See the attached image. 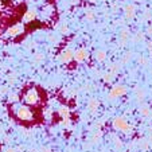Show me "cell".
I'll return each mask as SVG.
<instances>
[{"instance_id":"9","label":"cell","mask_w":152,"mask_h":152,"mask_svg":"<svg viewBox=\"0 0 152 152\" xmlns=\"http://www.w3.org/2000/svg\"><path fill=\"white\" fill-rule=\"evenodd\" d=\"M88 57H89V53H88V50L86 49H78L74 51V59L75 62H83L85 59H88Z\"/></svg>"},{"instance_id":"5","label":"cell","mask_w":152,"mask_h":152,"mask_svg":"<svg viewBox=\"0 0 152 152\" xmlns=\"http://www.w3.org/2000/svg\"><path fill=\"white\" fill-rule=\"evenodd\" d=\"M58 59H59L62 63H69L70 61L74 59V50L70 49V47L69 49H66V50H63V51L59 54Z\"/></svg>"},{"instance_id":"27","label":"cell","mask_w":152,"mask_h":152,"mask_svg":"<svg viewBox=\"0 0 152 152\" xmlns=\"http://www.w3.org/2000/svg\"><path fill=\"white\" fill-rule=\"evenodd\" d=\"M49 40H50V42H58V37H57V35H53V34H50L49 35Z\"/></svg>"},{"instance_id":"18","label":"cell","mask_w":152,"mask_h":152,"mask_svg":"<svg viewBox=\"0 0 152 152\" xmlns=\"http://www.w3.org/2000/svg\"><path fill=\"white\" fill-rule=\"evenodd\" d=\"M137 144H139V148L144 149V151H145V149H148V147H149V141L147 140V139H140Z\"/></svg>"},{"instance_id":"8","label":"cell","mask_w":152,"mask_h":152,"mask_svg":"<svg viewBox=\"0 0 152 152\" xmlns=\"http://www.w3.org/2000/svg\"><path fill=\"white\" fill-rule=\"evenodd\" d=\"M124 15H125V18L128 20L133 19L136 15V6L133 3H128L124 6Z\"/></svg>"},{"instance_id":"23","label":"cell","mask_w":152,"mask_h":152,"mask_svg":"<svg viewBox=\"0 0 152 152\" xmlns=\"http://www.w3.org/2000/svg\"><path fill=\"white\" fill-rule=\"evenodd\" d=\"M137 62L140 63V66H148V59L145 57H143V55L137 57Z\"/></svg>"},{"instance_id":"16","label":"cell","mask_w":152,"mask_h":152,"mask_svg":"<svg viewBox=\"0 0 152 152\" xmlns=\"http://www.w3.org/2000/svg\"><path fill=\"white\" fill-rule=\"evenodd\" d=\"M101 137H102V131H94V133L92 135V137H90V141H92V144H97L100 143Z\"/></svg>"},{"instance_id":"12","label":"cell","mask_w":152,"mask_h":152,"mask_svg":"<svg viewBox=\"0 0 152 152\" xmlns=\"http://www.w3.org/2000/svg\"><path fill=\"white\" fill-rule=\"evenodd\" d=\"M135 98L140 102V101H144V98H145V92H144L143 88H140V86H137L135 89Z\"/></svg>"},{"instance_id":"31","label":"cell","mask_w":152,"mask_h":152,"mask_svg":"<svg viewBox=\"0 0 152 152\" xmlns=\"http://www.w3.org/2000/svg\"><path fill=\"white\" fill-rule=\"evenodd\" d=\"M147 49H148V50H152V42H148V43H147Z\"/></svg>"},{"instance_id":"10","label":"cell","mask_w":152,"mask_h":152,"mask_svg":"<svg viewBox=\"0 0 152 152\" xmlns=\"http://www.w3.org/2000/svg\"><path fill=\"white\" fill-rule=\"evenodd\" d=\"M98 108H100V101H98V98H96V97L89 98V101H88V110H89L90 113H96L98 110Z\"/></svg>"},{"instance_id":"15","label":"cell","mask_w":152,"mask_h":152,"mask_svg":"<svg viewBox=\"0 0 152 152\" xmlns=\"http://www.w3.org/2000/svg\"><path fill=\"white\" fill-rule=\"evenodd\" d=\"M58 115L62 117V120H67L70 116V110L67 109L66 106H61L59 109H58Z\"/></svg>"},{"instance_id":"34","label":"cell","mask_w":152,"mask_h":152,"mask_svg":"<svg viewBox=\"0 0 152 152\" xmlns=\"http://www.w3.org/2000/svg\"><path fill=\"white\" fill-rule=\"evenodd\" d=\"M98 152H105V151H98Z\"/></svg>"},{"instance_id":"26","label":"cell","mask_w":152,"mask_h":152,"mask_svg":"<svg viewBox=\"0 0 152 152\" xmlns=\"http://www.w3.org/2000/svg\"><path fill=\"white\" fill-rule=\"evenodd\" d=\"M115 148L116 149H121V148H123V141H121V139L115 137Z\"/></svg>"},{"instance_id":"33","label":"cell","mask_w":152,"mask_h":152,"mask_svg":"<svg viewBox=\"0 0 152 152\" xmlns=\"http://www.w3.org/2000/svg\"><path fill=\"white\" fill-rule=\"evenodd\" d=\"M70 1H72L73 4H75V3H78V0H70Z\"/></svg>"},{"instance_id":"14","label":"cell","mask_w":152,"mask_h":152,"mask_svg":"<svg viewBox=\"0 0 152 152\" xmlns=\"http://www.w3.org/2000/svg\"><path fill=\"white\" fill-rule=\"evenodd\" d=\"M140 115L143 116V117H149V116H151V108H149L148 105H147V104H143V105H140Z\"/></svg>"},{"instance_id":"25","label":"cell","mask_w":152,"mask_h":152,"mask_svg":"<svg viewBox=\"0 0 152 152\" xmlns=\"http://www.w3.org/2000/svg\"><path fill=\"white\" fill-rule=\"evenodd\" d=\"M43 59H45V55L40 54V53H38V54H35V55H34V62L39 63V62H42Z\"/></svg>"},{"instance_id":"2","label":"cell","mask_w":152,"mask_h":152,"mask_svg":"<svg viewBox=\"0 0 152 152\" xmlns=\"http://www.w3.org/2000/svg\"><path fill=\"white\" fill-rule=\"evenodd\" d=\"M15 116L22 121H31L32 118H34V112L30 109L28 106L20 105L15 109Z\"/></svg>"},{"instance_id":"17","label":"cell","mask_w":152,"mask_h":152,"mask_svg":"<svg viewBox=\"0 0 152 152\" xmlns=\"http://www.w3.org/2000/svg\"><path fill=\"white\" fill-rule=\"evenodd\" d=\"M118 72H120V65L118 63H113V65H110V67H109V73L112 75H117L118 74Z\"/></svg>"},{"instance_id":"24","label":"cell","mask_w":152,"mask_h":152,"mask_svg":"<svg viewBox=\"0 0 152 152\" xmlns=\"http://www.w3.org/2000/svg\"><path fill=\"white\" fill-rule=\"evenodd\" d=\"M59 32H61V34H63V35H66L67 32H69V26H67L66 23H63L62 26L59 27Z\"/></svg>"},{"instance_id":"7","label":"cell","mask_w":152,"mask_h":152,"mask_svg":"<svg viewBox=\"0 0 152 152\" xmlns=\"http://www.w3.org/2000/svg\"><path fill=\"white\" fill-rule=\"evenodd\" d=\"M129 39H131V31L126 27H123L120 30V34H118V43H120V46H125Z\"/></svg>"},{"instance_id":"29","label":"cell","mask_w":152,"mask_h":152,"mask_svg":"<svg viewBox=\"0 0 152 152\" xmlns=\"http://www.w3.org/2000/svg\"><path fill=\"white\" fill-rule=\"evenodd\" d=\"M147 140L149 141V144H152V132H151V133H149V135H148V139H147Z\"/></svg>"},{"instance_id":"1","label":"cell","mask_w":152,"mask_h":152,"mask_svg":"<svg viewBox=\"0 0 152 152\" xmlns=\"http://www.w3.org/2000/svg\"><path fill=\"white\" fill-rule=\"evenodd\" d=\"M112 125L116 131H120V132L125 133V135H131L132 133V126L128 124V121L124 117H115L112 121Z\"/></svg>"},{"instance_id":"37","label":"cell","mask_w":152,"mask_h":152,"mask_svg":"<svg viewBox=\"0 0 152 152\" xmlns=\"http://www.w3.org/2000/svg\"><path fill=\"white\" fill-rule=\"evenodd\" d=\"M151 116H152V113H151Z\"/></svg>"},{"instance_id":"20","label":"cell","mask_w":152,"mask_h":152,"mask_svg":"<svg viewBox=\"0 0 152 152\" xmlns=\"http://www.w3.org/2000/svg\"><path fill=\"white\" fill-rule=\"evenodd\" d=\"M131 58H132V53H131V51H128V53H125V54H123V57H121V63H123V65L128 63L129 61H131Z\"/></svg>"},{"instance_id":"36","label":"cell","mask_w":152,"mask_h":152,"mask_svg":"<svg viewBox=\"0 0 152 152\" xmlns=\"http://www.w3.org/2000/svg\"><path fill=\"white\" fill-rule=\"evenodd\" d=\"M0 3H1V0H0Z\"/></svg>"},{"instance_id":"4","label":"cell","mask_w":152,"mask_h":152,"mask_svg":"<svg viewBox=\"0 0 152 152\" xmlns=\"http://www.w3.org/2000/svg\"><path fill=\"white\" fill-rule=\"evenodd\" d=\"M125 93H126V88L124 85H115L112 89L109 90L108 97H109V100H116V98H118V97H123Z\"/></svg>"},{"instance_id":"11","label":"cell","mask_w":152,"mask_h":152,"mask_svg":"<svg viewBox=\"0 0 152 152\" xmlns=\"http://www.w3.org/2000/svg\"><path fill=\"white\" fill-rule=\"evenodd\" d=\"M35 18H37V11L35 10H27L23 15V22L24 23H30V22L35 20Z\"/></svg>"},{"instance_id":"21","label":"cell","mask_w":152,"mask_h":152,"mask_svg":"<svg viewBox=\"0 0 152 152\" xmlns=\"http://www.w3.org/2000/svg\"><path fill=\"white\" fill-rule=\"evenodd\" d=\"M115 78H116L115 75H112L109 72H108V73H105V74L102 75V80H104V82H108V83H109V82H112V81L115 80Z\"/></svg>"},{"instance_id":"19","label":"cell","mask_w":152,"mask_h":152,"mask_svg":"<svg viewBox=\"0 0 152 152\" xmlns=\"http://www.w3.org/2000/svg\"><path fill=\"white\" fill-rule=\"evenodd\" d=\"M132 40H133V42H136V43H137V42H143V40H144V34L141 31H137L132 37Z\"/></svg>"},{"instance_id":"22","label":"cell","mask_w":152,"mask_h":152,"mask_svg":"<svg viewBox=\"0 0 152 152\" xmlns=\"http://www.w3.org/2000/svg\"><path fill=\"white\" fill-rule=\"evenodd\" d=\"M85 19L88 20V22H93V20H94V12H93L92 10H88L85 14Z\"/></svg>"},{"instance_id":"6","label":"cell","mask_w":152,"mask_h":152,"mask_svg":"<svg viewBox=\"0 0 152 152\" xmlns=\"http://www.w3.org/2000/svg\"><path fill=\"white\" fill-rule=\"evenodd\" d=\"M23 31H24V26L22 23H18V24H14L12 27H10L6 31V35L7 37H18V35L23 34Z\"/></svg>"},{"instance_id":"30","label":"cell","mask_w":152,"mask_h":152,"mask_svg":"<svg viewBox=\"0 0 152 152\" xmlns=\"http://www.w3.org/2000/svg\"><path fill=\"white\" fill-rule=\"evenodd\" d=\"M149 16H151V15H149V11H145V14H144V19H148Z\"/></svg>"},{"instance_id":"3","label":"cell","mask_w":152,"mask_h":152,"mask_svg":"<svg viewBox=\"0 0 152 152\" xmlns=\"http://www.w3.org/2000/svg\"><path fill=\"white\" fill-rule=\"evenodd\" d=\"M40 97H39V92H38L37 88H30L24 92L23 94V101L28 105H37L39 102Z\"/></svg>"},{"instance_id":"35","label":"cell","mask_w":152,"mask_h":152,"mask_svg":"<svg viewBox=\"0 0 152 152\" xmlns=\"http://www.w3.org/2000/svg\"><path fill=\"white\" fill-rule=\"evenodd\" d=\"M70 152H77V151H70Z\"/></svg>"},{"instance_id":"13","label":"cell","mask_w":152,"mask_h":152,"mask_svg":"<svg viewBox=\"0 0 152 152\" xmlns=\"http://www.w3.org/2000/svg\"><path fill=\"white\" fill-rule=\"evenodd\" d=\"M94 58H96V61H98V62H102V61H105V58H106V51L102 49L96 50Z\"/></svg>"},{"instance_id":"32","label":"cell","mask_w":152,"mask_h":152,"mask_svg":"<svg viewBox=\"0 0 152 152\" xmlns=\"http://www.w3.org/2000/svg\"><path fill=\"white\" fill-rule=\"evenodd\" d=\"M6 152H16V149H15V148H7Z\"/></svg>"},{"instance_id":"28","label":"cell","mask_w":152,"mask_h":152,"mask_svg":"<svg viewBox=\"0 0 152 152\" xmlns=\"http://www.w3.org/2000/svg\"><path fill=\"white\" fill-rule=\"evenodd\" d=\"M147 32H148V35H151V37H152V23L148 26V28H147Z\"/></svg>"}]
</instances>
